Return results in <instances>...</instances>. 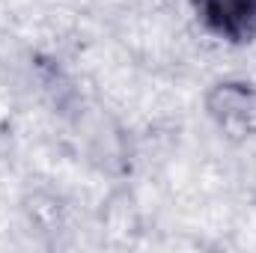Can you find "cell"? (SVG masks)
<instances>
[{
    "instance_id": "6da1fadb",
    "label": "cell",
    "mask_w": 256,
    "mask_h": 253,
    "mask_svg": "<svg viewBox=\"0 0 256 253\" xmlns=\"http://www.w3.org/2000/svg\"><path fill=\"white\" fill-rule=\"evenodd\" d=\"M208 114L230 137L256 134V86L244 80L218 84L208 92Z\"/></svg>"
},
{
    "instance_id": "7a4b0ae2",
    "label": "cell",
    "mask_w": 256,
    "mask_h": 253,
    "mask_svg": "<svg viewBox=\"0 0 256 253\" xmlns=\"http://www.w3.org/2000/svg\"><path fill=\"white\" fill-rule=\"evenodd\" d=\"M202 27L226 42L256 36V0H194Z\"/></svg>"
}]
</instances>
